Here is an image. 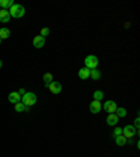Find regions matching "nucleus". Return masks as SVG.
<instances>
[{"mask_svg": "<svg viewBox=\"0 0 140 157\" xmlns=\"http://www.w3.org/2000/svg\"><path fill=\"white\" fill-rule=\"evenodd\" d=\"M11 19L10 13H8V10H0V22H8Z\"/></svg>", "mask_w": 140, "mask_h": 157, "instance_id": "9b49d317", "label": "nucleus"}, {"mask_svg": "<svg viewBox=\"0 0 140 157\" xmlns=\"http://www.w3.org/2000/svg\"><path fill=\"white\" fill-rule=\"evenodd\" d=\"M0 10H2V7H0Z\"/></svg>", "mask_w": 140, "mask_h": 157, "instance_id": "393cba45", "label": "nucleus"}, {"mask_svg": "<svg viewBox=\"0 0 140 157\" xmlns=\"http://www.w3.org/2000/svg\"><path fill=\"white\" fill-rule=\"evenodd\" d=\"M112 135H114V138H116V136L122 135V128H119V126H115L114 132H112Z\"/></svg>", "mask_w": 140, "mask_h": 157, "instance_id": "4be33fe9", "label": "nucleus"}, {"mask_svg": "<svg viewBox=\"0 0 140 157\" xmlns=\"http://www.w3.org/2000/svg\"><path fill=\"white\" fill-rule=\"evenodd\" d=\"M8 101H10L11 104H17V102L21 101V95L18 94V91H11L10 94H8Z\"/></svg>", "mask_w": 140, "mask_h": 157, "instance_id": "1a4fd4ad", "label": "nucleus"}, {"mask_svg": "<svg viewBox=\"0 0 140 157\" xmlns=\"http://www.w3.org/2000/svg\"><path fill=\"white\" fill-rule=\"evenodd\" d=\"M78 77H80L81 80H87L90 77V70L87 69V67H81L80 70H78Z\"/></svg>", "mask_w": 140, "mask_h": 157, "instance_id": "f8f14e48", "label": "nucleus"}, {"mask_svg": "<svg viewBox=\"0 0 140 157\" xmlns=\"http://www.w3.org/2000/svg\"><path fill=\"white\" fill-rule=\"evenodd\" d=\"M98 63H100V60H98V58H97L95 55H88L84 59V65L88 70L97 69V67H98Z\"/></svg>", "mask_w": 140, "mask_h": 157, "instance_id": "7ed1b4c3", "label": "nucleus"}, {"mask_svg": "<svg viewBox=\"0 0 140 157\" xmlns=\"http://www.w3.org/2000/svg\"><path fill=\"white\" fill-rule=\"evenodd\" d=\"M115 143H116V146H125L126 143H128V139L123 135H119L115 138Z\"/></svg>", "mask_w": 140, "mask_h": 157, "instance_id": "2eb2a0df", "label": "nucleus"}, {"mask_svg": "<svg viewBox=\"0 0 140 157\" xmlns=\"http://www.w3.org/2000/svg\"><path fill=\"white\" fill-rule=\"evenodd\" d=\"M48 88H49V91H51L52 94H60V93H62V83L53 80L48 86Z\"/></svg>", "mask_w": 140, "mask_h": 157, "instance_id": "39448f33", "label": "nucleus"}, {"mask_svg": "<svg viewBox=\"0 0 140 157\" xmlns=\"http://www.w3.org/2000/svg\"><path fill=\"white\" fill-rule=\"evenodd\" d=\"M21 102L24 104L25 107H32L37 104V95L35 93H31V91H27L24 95H21Z\"/></svg>", "mask_w": 140, "mask_h": 157, "instance_id": "f03ea898", "label": "nucleus"}, {"mask_svg": "<svg viewBox=\"0 0 140 157\" xmlns=\"http://www.w3.org/2000/svg\"><path fill=\"white\" fill-rule=\"evenodd\" d=\"M122 135L125 136L126 139H132L135 135H137V132L133 125H126L125 128H122Z\"/></svg>", "mask_w": 140, "mask_h": 157, "instance_id": "20e7f679", "label": "nucleus"}, {"mask_svg": "<svg viewBox=\"0 0 140 157\" xmlns=\"http://www.w3.org/2000/svg\"><path fill=\"white\" fill-rule=\"evenodd\" d=\"M102 108L107 112H109V114H114L115 111H116V108H118V105H116V102L115 101H112V100H109V101H105V104L102 105Z\"/></svg>", "mask_w": 140, "mask_h": 157, "instance_id": "423d86ee", "label": "nucleus"}, {"mask_svg": "<svg viewBox=\"0 0 140 157\" xmlns=\"http://www.w3.org/2000/svg\"><path fill=\"white\" fill-rule=\"evenodd\" d=\"M2 66H3V60L0 59V69H2Z\"/></svg>", "mask_w": 140, "mask_h": 157, "instance_id": "5701e85b", "label": "nucleus"}, {"mask_svg": "<svg viewBox=\"0 0 140 157\" xmlns=\"http://www.w3.org/2000/svg\"><path fill=\"white\" fill-rule=\"evenodd\" d=\"M32 45L37 49H41V48H44V45H45V38L44 37H41V35H37V37H34V39H32Z\"/></svg>", "mask_w": 140, "mask_h": 157, "instance_id": "6e6552de", "label": "nucleus"}, {"mask_svg": "<svg viewBox=\"0 0 140 157\" xmlns=\"http://www.w3.org/2000/svg\"><path fill=\"white\" fill-rule=\"evenodd\" d=\"M13 4H14L13 0H0V7L3 9V10H8Z\"/></svg>", "mask_w": 140, "mask_h": 157, "instance_id": "dca6fc26", "label": "nucleus"}, {"mask_svg": "<svg viewBox=\"0 0 140 157\" xmlns=\"http://www.w3.org/2000/svg\"><path fill=\"white\" fill-rule=\"evenodd\" d=\"M92 97H94L95 101H102V100H104V93L101 91V90H97V91H94Z\"/></svg>", "mask_w": 140, "mask_h": 157, "instance_id": "aec40b11", "label": "nucleus"}, {"mask_svg": "<svg viewBox=\"0 0 140 157\" xmlns=\"http://www.w3.org/2000/svg\"><path fill=\"white\" fill-rule=\"evenodd\" d=\"M119 122V118L114 114H108V117H107V124L109 125V126H116V124Z\"/></svg>", "mask_w": 140, "mask_h": 157, "instance_id": "9d476101", "label": "nucleus"}, {"mask_svg": "<svg viewBox=\"0 0 140 157\" xmlns=\"http://www.w3.org/2000/svg\"><path fill=\"white\" fill-rule=\"evenodd\" d=\"M8 13H10V15L13 19H21V17H24V14H25V9H24V6H21V4L14 3L8 9Z\"/></svg>", "mask_w": 140, "mask_h": 157, "instance_id": "f257e3e1", "label": "nucleus"}, {"mask_svg": "<svg viewBox=\"0 0 140 157\" xmlns=\"http://www.w3.org/2000/svg\"><path fill=\"white\" fill-rule=\"evenodd\" d=\"M42 79H44V84H45V87H48L49 84L53 81V74L51 73V72H48V73H45L44 76H42Z\"/></svg>", "mask_w": 140, "mask_h": 157, "instance_id": "4468645a", "label": "nucleus"}, {"mask_svg": "<svg viewBox=\"0 0 140 157\" xmlns=\"http://www.w3.org/2000/svg\"><path fill=\"white\" fill-rule=\"evenodd\" d=\"M2 41H3V39H2V38H0V44H2Z\"/></svg>", "mask_w": 140, "mask_h": 157, "instance_id": "b1692460", "label": "nucleus"}, {"mask_svg": "<svg viewBox=\"0 0 140 157\" xmlns=\"http://www.w3.org/2000/svg\"><path fill=\"white\" fill-rule=\"evenodd\" d=\"M115 115H116L118 118H125L126 115H128V112H126V110L123 108V107H118L116 111H115Z\"/></svg>", "mask_w": 140, "mask_h": 157, "instance_id": "a211bd4d", "label": "nucleus"}, {"mask_svg": "<svg viewBox=\"0 0 140 157\" xmlns=\"http://www.w3.org/2000/svg\"><path fill=\"white\" fill-rule=\"evenodd\" d=\"M90 77H91L92 80H100V79H101V73H100V70H97V69L90 70Z\"/></svg>", "mask_w": 140, "mask_h": 157, "instance_id": "6ab92c4d", "label": "nucleus"}, {"mask_svg": "<svg viewBox=\"0 0 140 157\" xmlns=\"http://www.w3.org/2000/svg\"><path fill=\"white\" fill-rule=\"evenodd\" d=\"M8 37H10V29L7 27H2L0 28V38L2 39H7Z\"/></svg>", "mask_w": 140, "mask_h": 157, "instance_id": "f3484780", "label": "nucleus"}, {"mask_svg": "<svg viewBox=\"0 0 140 157\" xmlns=\"http://www.w3.org/2000/svg\"><path fill=\"white\" fill-rule=\"evenodd\" d=\"M14 108H15L17 112H28V111H30V107H25L21 101L17 102V104H14Z\"/></svg>", "mask_w": 140, "mask_h": 157, "instance_id": "ddd939ff", "label": "nucleus"}, {"mask_svg": "<svg viewBox=\"0 0 140 157\" xmlns=\"http://www.w3.org/2000/svg\"><path fill=\"white\" fill-rule=\"evenodd\" d=\"M49 32H51V29H49L48 27H44V28L41 29V37H44V38H45V37H48Z\"/></svg>", "mask_w": 140, "mask_h": 157, "instance_id": "412c9836", "label": "nucleus"}, {"mask_svg": "<svg viewBox=\"0 0 140 157\" xmlns=\"http://www.w3.org/2000/svg\"><path fill=\"white\" fill-rule=\"evenodd\" d=\"M101 110H102V104H101V101L92 100V101L90 102V112L91 114H98Z\"/></svg>", "mask_w": 140, "mask_h": 157, "instance_id": "0eeeda50", "label": "nucleus"}]
</instances>
